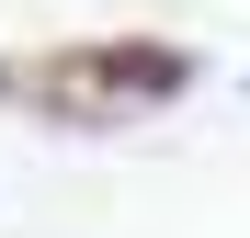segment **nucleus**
<instances>
[{
  "label": "nucleus",
  "mask_w": 250,
  "mask_h": 238,
  "mask_svg": "<svg viewBox=\"0 0 250 238\" xmlns=\"http://www.w3.org/2000/svg\"><path fill=\"white\" fill-rule=\"evenodd\" d=\"M34 91H46L68 125H103V113H125V102H171L182 91V57L171 46H80V57H57L46 79H34Z\"/></svg>",
  "instance_id": "f257e3e1"
}]
</instances>
